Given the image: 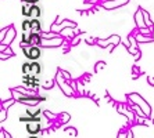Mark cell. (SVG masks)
<instances>
[{"instance_id": "cell-19", "label": "cell", "mask_w": 154, "mask_h": 138, "mask_svg": "<svg viewBox=\"0 0 154 138\" xmlns=\"http://www.w3.org/2000/svg\"><path fill=\"white\" fill-rule=\"evenodd\" d=\"M24 1H25V3H28V4H36L39 0H24Z\"/></svg>"}, {"instance_id": "cell-23", "label": "cell", "mask_w": 154, "mask_h": 138, "mask_svg": "<svg viewBox=\"0 0 154 138\" xmlns=\"http://www.w3.org/2000/svg\"><path fill=\"white\" fill-rule=\"evenodd\" d=\"M153 42H154V31H153Z\"/></svg>"}, {"instance_id": "cell-18", "label": "cell", "mask_w": 154, "mask_h": 138, "mask_svg": "<svg viewBox=\"0 0 154 138\" xmlns=\"http://www.w3.org/2000/svg\"><path fill=\"white\" fill-rule=\"evenodd\" d=\"M118 110H119V112H121V113H124V115H125V116H128L129 119H131V120H133V117H135V116H133V115L131 113V112H128V110H124V109H121V108H119Z\"/></svg>"}, {"instance_id": "cell-10", "label": "cell", "mask_w": 154, "mask_h": 138, "mask_svg": "<svg viewBox=\"0 0 154 138\" xmlns=\"http://www.w3.org/2000/svg\"><path fill=\"white\" fill-rule=\"evenodd\" d=\"M31 28H32V32L40 33V31H42V24H40L39 18H31Z\"/></svg>"}, {"instance_id": "cell-2", "label": "cell", "mask_w": 154, "mask_h": 138, "mask_svg": "<svg viewBox=\"0 0 154 138\" xmlns=\"http://www.w3.org/2000/svg\"><path fill=\"white\" fill-rule=\"evenodd\" d=\"M128 97L132 99L135 104H137L139 106H142V109L144 110L146 116H149V115H150V106H149V104H147L146 101L143 99V97H140L139 94H129Z\"/></svg>"}, {"instance_id": "cell-7", "label": "cell", "mask_w": 154, "mask_h": 138, "mask_svg": "<svg viewBox=\"0 0 154 138\" xmlns=\"http://www.w3.org/2000/svg\"><path fill=\"white\" fill-rule=\"evenodd\" d=\"M14 37H15V31H14V28H13V26H10V28H8V32L6 33V36L2 39V44H4V46L7 47Z\"/></svg>"}, {"instance_id": "cell-20", "label": "cell", "mask_w": 154, "mask_h": 138, "mask_svg": "<svg viewBox=\"0 0 154 138\" xmlns=\"http://www.w3.org/2000/svg\"><path fill=\"white\" fill-rule=\"evenodd\" d=\"M45 37H57L56 35H53V33H46V35H43Z\"/></svg>"}, {"instance_id": "cell-4", "label": "cell", "mask_w": 154, "mask_h": 138, "mask_svg": "<svg viewBox=\"0 0 154 138\" xmlns=\"http://www.w3.org/2000/svg\"><path fill=\"white\" fill-rule=\"evenodd\" d=\"M42 127H40V122H29L26 124V131H28L31 135H36L39 134Z\"/></svg>"}, {"instance_id": "cell-22", "label": "cell", "mask_w": 154, "mask_h": 138, "mask_svg": "<svg viewBox=\"0 0 154 138\" xmlns=\"http://www.w3.org/2000/svg\"><path fill=\"white\" fill-rule=\"evenodd\" d=\"M29 138H39V137H36V135H31Z\"/></svg>"}, {"instance_id": "cell-9", "label": "cell", "mask_w": 154, "mask_h": 138, "mask_svg": "<svg viewBox=\"0 0 154 138\" xmlns=\"http://www.w3.org/2000/svg\"><path fill=\"white\" fill-rule=\"evenodd\" d=\"M110 43H112L114 46H117V44L119 43V37H118V36H111V37H110V39H107V40H99V42H97V44H99V46H101V47H106V46H108Z\"/></svg>"}, {"instance_id": "cell-16", "label": "cell", "mask_w": 154, "mask_h": 138, "mask_svg": "<svg viewBox=\"0 0 154 138\" xmlns=\"http://www.w3.org/2000/svg\"><path fill=\"white\" fill-rule=\"evenodd\" d=\"M22 72H24V75L31 73V62H25V64L22 65Z\"/></svg>"}, {"instance_id": "cell-8", "label": "cell", "mask_w": 154, "mask_h": 138, "mask_svg": "<svg viewBox=\"0 0 154 138\" xmlns=\"http://www.w3.org/2000/svg\"><path fill=\"white\" fill-rule=\"evenodd\" d=\"M42 36L40 33H36V32H32L31 36H29V46H40V43H42Z\"/></svg>"}, {"instance_id": "cell-12", "label": "cell", "mask_w": 154, "mask_h": 138, "mask_svg": "<svg viewBox=\"0 0 154 138\" xmlns=\"http://www.w3.org/2000/svg\"><path fill=\"white\" fill-rule=\"evenodd\" d=\"M40 14H42V10H40L39 6L32 4V7H31V15H29V18H39Z\"/></svg>"}, {"instance_id": "cell-3", "label": "cell", "mask_w": 154, "mask_h": 138, "mask_svg": "<svg viewBox=\"0 0 154 138\" xmlns=\"http://www.w3.org/2000/svg\"><path fill=\"white\" fill-rule=\"evenodd\" d=\"M135 22H136L137 28H140V29L147 28L146 21H144V15H143V8H139V10L135 13Z\"/></svg>"}, {"instance_id": "cell-17", "label": "cell", "mask_w": 154, "mask_h": 138, "mask_svg": "<svg viewBox=\"0 0 154 138\" xmlns=\"http://www.w3.org/2000/svg\"><path fill=\"white\" fill-rule=\"evenodd\" d=\"M26 115H28V116H39V115H40V109H36V110L26 109Z\"/></svg>"}, {"instance_id": "cell-24", "label": "cell", "mask_w": 154, "mask_h": 138, "mask_svg": "<svg viewBox=\"0 0 154 138\" xmlns=\"http://www.w3.org/2000/svg\"><path fill=\"white\" fill-rule=\"evenodd\" d=\"M88 1H89V0H88Z\"/></svg>"}, {"instance_id": "cell-11", "label": "cell", "mask_w": 154, "mask_h": 138, "mask_svg": "<svg viewBox=\"0 0 154 138\" xmlns=\"http://www.w3.org/2000/svg\"><path fill=\"white\" fill-rule=\"evenodd\" d=\"M57 81H58V84H60V87H63L65 94H72V90L68 89V86L65 84L64 81H63V79H61V72H58V75H57Z\"/></svg>"}, {"instance_id": "cell-21", "label": "cell", "mask_w": 154, "mask_h": 138, "mask_svg": "<svg viewBox=\"0 0 154 138\" xmlns=\"http://www.w3.org/2000/svg\"><path fill=\"white\" fill-rule=\"evenodd\" d=\"M126 138H132V133H128V137Z\"/></svg>"}, {"instance_id": "cell-6", "label": "cell", "mask_w": 154, "mask_h": 138, "mask_svg": "<svg viewBox=\"0 0 154 138\" xmlns=\"http://www.w3.org/2000/svg\"><path fill=\"white\" fill-rule=\"evenodd\" d=\"M129 0H108L104 3L106 8H117V7H122L124 4H126Z\"/></svg>"}, {"instance_id": "cell-14", "label": "cell", "mask_w": 154, "mask_h": 138, "mask_svg": "<svg viewBox=\"0 0 154 138\" xmlns=\"http://www.w3.org/2000/svg\"><path fill=\"white\" fill-rule=\"evenodd\" d=\"M32 28H31V19H24L22 22V32H31Z\"/></svg>"}, {"instance_id": "cell-1", "label": "cell", "mask_w": 154, "mask_h": 138, "mask_svg": "<svg viewBox=\"0 0 154 138\" xmlns=\"http://www.w3.org/2000/svg\"><path fill=\"white\" fill-rule=\"evenodd\" d=\"M24 50V55H25L28 60L36 61L39 60L40 55H42V51H40L39 46H29V47H22Z\"/></svg>"}, {"instance_id": "cell-15", "label": "cell", "mask_w": 154, "mask_h": 138, "mask_svg": "<svg viewBox=\"0 0 154 138\" xmlns=\"http://www.w3.org/2000/svg\"><path fill=\"white\" fill-rule=\"evenodd\" d=\"M31 7H32V4H28V6H24L22 7V15H25V17L29 18V15H31Z\"/></svg>"}, {"instance_id": "cell-5", "label": "cell", "mask_w": 154, "mask_h": 138, "mask_svg": "<svg viewBox=\"0 0 154 138\" xmlns=\"http://www.w3.org/2000/svg\"><path fill=\"white\" fill-rule=\"evenodd\" d=\"M61 43H63V39L61 37H53L51 40H42L40 43V46L42 47H58L61 46Z\"/></svg>"}, {"instance_id": "cell-13", "label": "cell", "mask_w": 154, "mask_h": 138, "mask_svg": "<svg viewBox=\"0 0 154 138\" xmlns=\"http://www.w3.org/2000/svg\"><path fill=\"white\" fill-rule=\"evenodd\" d=\"M42 72V66H40L39 62H36V61H32L31 62V73L33 75H40Z\"/></svg>"}]
</instances>
